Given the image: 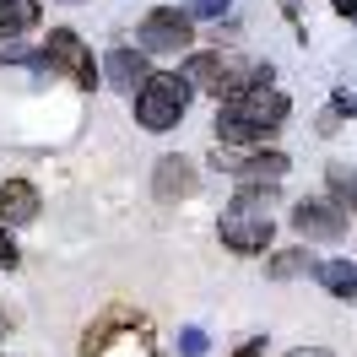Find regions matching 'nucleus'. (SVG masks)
Listing matches in <instances>:
<instances>
[{"label": "nucleus", "mask_w": 357, "mask_h": 357, "mask_svg": "<svg viewBox=\"0 0 357 357\" xmlns=\"http://www.w3.org/2000/svg\"><path fill=\"white\" fill-rule=\"evenodd\" d=\"M292 98L276 87H244L222 98L217 109V146H266L271 135L287 125Z\"/></svg>", "instance_id": "1"}, {"label": "nucleus", "mask_w": 357, "mask_h": 357, "mask_svg": "<svg viewBox=\"0 0 357 357\" xmlns=\"http://www.w3.org/2000/svg\"><path fill=\"white\" fill-rule=\"evenodd\" d=\"M276 184H238V195L227 201L222 222H217V238L233 255H271V238H276Z\"/></svg>", "instance_id": "2"}, {"label": "nucleus", "mask_w": 357, "mask_h": 357, "mask_svg": "<svg viewBox=\"0 0 357 357\" xmlns=\"http://www.w3.org/2000/svg\"><path fill=\"white\" fill-rule=\"evenodd\" d=\"M190 82H184V70H152L141 87H135V125L141 130H152V135H162V130H174L178 119H184V109H190Z\"/></svg>", "instance_id": "3"}, {"label": "nucleus", "mask_w": 357, "mask_h": 357, "mask_svg": "<svg viewBox=\"0 0 357 357\" xmlns=\"http://www.w3.org/2000/svg\"><path fill=\"white\" fill-rule=\"evenodd\" d=\"M190 44H195V22L184 6H157L135 27V49H146V54H184Z\"/></svg>", "instance_id": "4"}, {"label": "nucleus", "mask_w": 357, "mask_h": 357, "mask_svg": "<svg viewBox=\"0 0 357 357\" xmlns=\"http://www.w3.org/2000/svg\"><path fill=\"white\" fill-rule=\"evenodd\" d=\"M44 66H49V76H66V82H76V87H87V92L98 87V60L82 44V33H70V27H49Z\"/></svg>", "instance_id": "5"}, {"label": "nucleus", "mask_w": 357, "mask_h": 357, "mask_svg": "<svg viewBox=\"0 0 357 357\" xmlns=\"http://www.w3.org/2000/svg\"><path fill=\"white\" fill-rule=\"evenodd\" d=\"M292 233L298 238H309V244H341L347 238V211L331 201V195H303V201L292 206Z\"/></svg>", "instance_id": "6"}, {"label": "nucleus", "mask_w": 357, "mask_h": 357, "mask_svg": "<svg viewBox=\"0 0 357 357\" xmlns=\"http://www.w3.org/2000/svg\"><path fill=\"white\" fill-rule=\"evenodd\" d=\"M201 190V168L190 162V157H178V152H168V157H157V168H152V195L162 206H174V201H190Z\"/></svg>", "instance_id": "7"}, {"label": "nucleus", "mask_w": 357, "mask_h": 357, "mask_svg": "<svg viewBox=\"0 0 357 357\" xmlns=\"http://www.w3.org/2000/svg\"><path fill=\"white\" fill-rule=\"evenodd\" d=\"M217 168L222 174H233L238 184H282L292 168L287 152H249V157H227L222 146H217Z\"/></svg>", "instance_id": "8"}, {"label": "nucleus", "mask_w": 357, "mask_h": 357, "mask_svg": "<svg viewBox=\"0 0 357 357\" xmlns=\"http://www.w3.org/2000/svg\"><path fill=\"white\" fill-rule=\"evenodd\" d=\"M38 211H44L38 184H27V178H6V184H0V222H6V227L38 222Z\"/></svg>", "instance_id": "9"}, {"label": "nucleus", "mask_w": 357, "mask_h": 357, "mask_svg": "<svg viewBox=\"0 0 357 357\" xmlns=\"http://www.w3.org/2000/svg\"><path fill=\"white\" fill-rule=\"evenodd\" d=\"M114 331H141V335H146V314L130 309V303H109V309H103V319H98V325L87 331V341H82V357H98L103 347H109Z\"/></svg>", "instance_id": "10"}, {"label": "nucleus", "mask_w": 357, "mask_h": 357, "mask_svg": "<svg viewBox=\"0 0 357 357\" xmlns=\"http://www.w3.org/2000/svg\"><path fill=\"white\" fill-rule=\"evenodd\" d=\"M103 76H109V87H119V92H130V98H135V87L152 76V66H146V49H130V44L109 49V60H103Z\"/></svg>", "instance_id": "11"}, {"label": "nucleus", "mask_w": 357, "mask_h": 357, "mask_svg": "<svg viewBox=\"0 0 357 357\" xmlns=\"http://www.w3.org/2000/svg\"><path fill=\"white\" fill-rule=\"evenodd\" d=\"M314 282L331 292L335 303L357 309V260H314Z\"/></svg>", "instance_id": "12"}, {"label": "nucleus", "mask_w": 357, "mask_h": 357, "mask_svg": "<svg viewBox=\"0 0 357 357\" xmlns=\"http://www.w3.org/2000/svg\"><path fill=\"white\" fill-rule=\"evenodd\" d=\"M184 82H190V87H206V92H222V82H227V60H222V49L190 54V60H184Z\"/></svg>", "instance_id": "13"}, {"label": "nucleus", "mask_w": 357, "mask_h": 357, "mask_svg": "<svg viewBox=\"0 0 357 357\" xmlns=\"http://www.w3.org/2000/svg\"><path fill=\"white\" fill-rule=\"evenodd\" d=\"M44 22V6L38 0H0V38H22Z\"/></svg>", "instance_id": "14"}, {"label": "nucleus", "mask_w": 357, "mask_h": 357, "mask_svg": "<svg viewBox=\"0 0 357 357\" xmlns=\"http://www.w3.org/2000/svg\"><path fill=\"white\" fill-rule=\"evenodd\" d=\"M266 276H271V282H298V276H314V255H309L303 244L276 249V255H266Z\"/></svg>", "instance_id": "15"}, {"label": "nucleus", "mask_w": 357, "mask_h": 357, "mask_svg": "<svg viewBox=\"0 0 357 357\" xmlns=\"http://www.w3.org/2000/svg\"><path fill=\"white\" fill-rule=\"evenodd\" d=\"M325 190H331V201L341 211H357V168L352 162H331L325 168Z\"/></svg>", "instance_id": "16"}, {"label": "nucleus", "mask_w": 357, "mask_h": 357, "mask_svg": "<svg viewBox=\"0 0 357 357\" xmlns=\"http://www.w3.org/2000/svg\"><path fill=\"white\" fill-rule=\"evenodd\" d=\"M178 357H206V331L201 325H184V331H178Z\"/></svg>", "instance_id": "17"}, {"label": "nucleus", "mask_w": 357, "mask_h": 357, "mask_svg": "<svg viewBox=\"0 0 357 357\" xmlns=\"http://www.w3.org/2000/svg\"><path fill=\"white\" fill-rule=\"evenodd\" d=\"M184 11H190V22H211V17H227V0H190Z\"/></svg>", "instance_id": "18"}, {"label": "nucleus", "mask_w": 357, "mask_h": 357, "mask_svg": "<svg viewBox=\"0 0 357 357\" xmlns=\"http://www.w3.org/2000/svg\"><path fill=\"white\" fill-rule=\"evenodd\" d=\"M22 266V249H17V238H11V227L0 222V271H17Z\"/></svg>", "instance_id": "19"}, {"label": "nucleus", "mask_w": 357, "mask_h": 357, "mask_svg": "<svg viewBox=\"0 0 357 357\" xmlns=\"http://www.w3.org/2000/svg\"><path fill=\"white\" fill-rule=\"evenodd\" d=\"M233 357H266V335H249V341H238V352Z\"/></svg>", "instance_id": "20"}, {"label": "nucleus", "mask_w": 357, "mask_h": 357, "mask_svg": "<svg viewBox=\"0 0 357 357\" xmlns=\"http://www.w3.org/2000/svg\"><path fill=\"white\" fill-rule=\"evenodd\" d=\"M314 130H319V135H335V130H341V114H335V109H325V114H319V125H314Z\"/></svg>", "instance_id": "21"}, {"label": "nucleus", "mask_w": 357, "mask_h": 357, "mask_svg": "<svg viewBox=\"0 0 357 357\" xmlns=\"http://www.w3.org/2000/svg\"><path fill=\"white\" fill-rule=\"evenodd\" d=\"M331 109H335V114H357V98H352V92H335Z\"/></svg>", "instance_id": "22"}, {"label": "nucleus", "mask_w": 357, "mask_h": 357, "mask_svg": "<svg viewBox=\"0 0 357 357\" xmlns=\"http://www.w3.org/2000/svg\"><path fill=\"white\" fill-rule=\"evenodd\" d=\"M287 357H335V352H325V347H292Z\"/></svg>", "instance_id": "23"}, {"label": "nucleus", "mask_w": 357, "mask_h": 357, "mask_svg": "<svg viewBox=\"0 0 357 357\" xmlns=\"http://www.w3.org/2000/svg\"><path fill=\"white\" fill-rule=\"evenodd\" d=\"M335 11H341V17H357V0H331Z\"/></svg>", "instance_id": "24"}, {"label": "nucleus", "mask_w": 357, "mask_h": 357, "mask_svg": "<svg viewBox=\"0 0 357 357\" xmlns=\"http://www.w3.org/2000/svg\"><path fill=\"white\" fill-rule=\"evenodd\" d=\"M0 331H11V319H0Z\"/></svg>", "instance_id": "25"}, {"label": "nucleus", "mask_w": 357, "mask_h": 357, "mask_svg": "<svg viewBox=\"0 0 357 357\" xmlns=\"http://www.w3.org/2000/svg\"><path fill=\"white\" fill-rule=\"evenodd\" d=\"M66 6H76V0H66Z\"/></svg>", "instance_id": "26"}]
</instances>
